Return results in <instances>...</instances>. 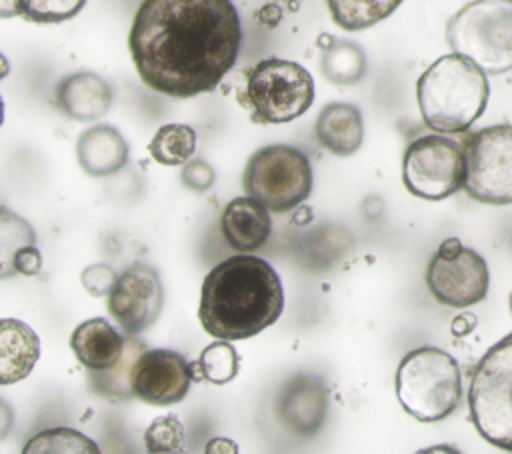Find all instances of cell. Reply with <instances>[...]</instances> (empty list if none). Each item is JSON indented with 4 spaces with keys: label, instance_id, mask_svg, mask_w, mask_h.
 <instances>
[{
    "label": "cell",
    "instance_id": "1",
    "mask_svg": "<svg viewBox=\"0 0 512 454\" xmlns=\"http://www.w3.org/2000/svg\"><path fill=\"white\" fill-rule=\"evenodd\" d=\"M240 46L242 22L232 0H142L128 34L140 80L170 98L212 92Z\"/></svg>",
    "mask_w": 512,
    "mask_h": 454
},
{
    "label": "cell",
    "instance_id": "2",
    "mask_svg": "<svg viewBox=\"0 0 512 454\" xmlns=\"http://www.w3.org/2000/svg\"><path fill=\"white\" fill-rule=\"evenodd\" d=\"M284 310L276 270L258 256L236 254L216 264L202 282L198 318L224 340H244L272 326Z\"/></svg>",
    "mask_w": 512,
    "mask_h": 454
},
{
    "label": "cell",
    "instance_id": "3",
    "mask_svg": "<svg viewBox=\"0 0 512 454\" xmlns=\"http://www.w3.org/2000/svg\"><path fill=\"white\" fill-rule=\"evenodd\" d=\"M488 74L462 54L434 60L416 82L422 120L440 134L466 132L486 110Z\"/></svg>",
    "mask_w": 512,
    "mask_h": 454
},
{
    "label": "cell",
    "instance_id": "4",
    "mask_svg": "<svg viewBox=\"0 0 512 454\" xmlns=\"http://www.w3.org/2000/svg\"><path fill=\"white\" fill-rule=\"evenodd\" d=\"M396 398L420 422H438L450 416L462 398L456 358L436 346L410 350L396 370Z\"/></svg>",
    "mask_w": 512,
    "mask_h": 454
},
{
    "label": "cell",
    "instance_id": "5",
    "mask_svg": "<svg viewBox=\"0 0 512 454\" xmlns=\"http://www.w3.org/2000/svg\"><path fill=\"white\" fill-rule=\"evenodd\" d=\"M452 52L470 58L486 74L512 70V0H472L446 24Z\"/></svg>",
    "mask_w": 512,
    "mask_h": 454
},
{
    "label": "cell",
    "instance_id": "6",
    "mask_svg": "<svg viewBox=\"0 0 512 454\" xmlns=\"http://www.w3.org/2000/svg\"><path fill=\"white\" fill-rule=\"evenodd\" d=\"M470 420L492 446L512 452V334L480 358L468 390Z\"/></svg>",
    "mask_w": 512,
    "mask_h": 454
},
{
    "label": "cell",
    "instance_id": "7",
    "mask_svg": "<svg viewBox=\"0 0 512 454\" xmlns=\"http://www.w3.org/2000/svg\"><path fill=\"white\" fill-rule=\"evenodd\" d=\"M238 98L254 122L284 124L312 106L314 80L298 62L264 58L246 72V86Z\"/></svg>",
    "mask_w": 512,
    "mask_h": 454
},
{
    "label": "cell",
    "instance_id": "8",
    "mask_svg": "<svg viewBox=\"0 0 512 454\" xmlns=\"http://www.w3.org/2000/svg\"><path fill=\"white\" fill-rule=\"evenodd\" d=\"M244 190L272 212L292 210L312 192L310 160L288 144L262 146L244 168Z\"/></svg>",
    "mask_w": 512,
    "mask_h": 454
},
{
    "label": "cell",
    "instance_id": "9",
    "mask_svg": "<svg viewBox=\"0 0 512 454\" xmlns=\"http://www.w3.org/2000/svg\"><path fill=\"white\" fill-rule=\"evenodd\" d=\"M466 150L464 144L428 134L412 140L402 160V182L406 190L424 200H444L464 188Z\"/></svg>",
    "mask_w": 512,
    "mask_h": 454
},
{
    "label": "cell",
    "instance_id": "10",
    "mask_svg": "<svg viewBox=\"0 0 512 454\" xmlns=\"http://www.w3.org/2000/svg\"><path fill=\"white\" fill-rule=\"evenodd\" d=\"M464 150L466 194L482 204H512V124H494L472 132Z\"/></svg>",
    "mask_w": 512,
    "mask_h": 454
},
{
    "label": "cell",
    "instance_id": "11",
    "mask_svg": "<svg viewBox=\"0 0 512 454\" xmlns=\"http://www.w3.org/2000/svg\"><path fill=\"white\" fill-rule=\"evenodd\" d=\"M426 286L444 306L478 304L488 294V264L474 248H464L456 236L446 238L428 262Z\"/></svg>",
    "mask_w": 512,
    "mask_h": 454
},
{
    "label": "cell",
    "instance_id": "12",
    "mask_svg": "<svg viewBox=\"0 0 512 454\" xmlns=\"http://www.w3.org/2000/svg\"><path fill=\"white\" fill-rule=\"evenodd\" d=\"M162 282L158 272L134 262L124 268L108 294V312L124 334L136 336L148 330L162 312Z\"/></svg>",
    "mask_w": 512,
    "mask_h": 454
},
{
    "label": "cell",
    "instance_id": "13",
    "mask_svg": "<svg viewBox=\"0 0 512 454\" xmlns=\"http://www.w3.org/2000/svg\"><path fill=\"white\" fill-rule=\"evenodd\" d=\"M194 380V370L182 354L168 348H144L130 372V390L152 406L180 402Z\"/></svg>",
    "mask_w": 512,
    "mask_h": 454
},
{
    "label": "cell",
    "instance_id": "14",
    "mask_svg": "<svg viewBox=\"0 0 512 454\" xmlns=\"http://www.w3.org/2000/svg\"><path fill=\"white\" fill-rule=\"evenodd\" d=\"M56 104L72 120L92 122L112 106V86L94 72H76L56 86Z\"/></svg>",
    "mask_w": 512,
    "mask_h": 454
},
{
    "label": "cell",
    "instance_id": "15",
    "mask_svg": "<svg viewBox=\"0 0 512 454\" xmlns=\"http://www.w3.org/2000/svg\"><path fill=\"white\" fill-rule=\"evenodd\" d=\"M126 336L108 320L90 318L74 328L70 348L84 368L90 372H100L120 362L126 348Z\"/></svg>",
    "mask_w": 512,
    "mask_h": 454
},
{
    "label": "cell",
    "instance_id": "16",
    "mask_svg": "<svg viewBox=\"0 0 512 454\" xmlns=\"http://www.w3.org/2000/svg\"><path fill=\"white\" fill-rule=\"evenodd\" d=\"M278 412L298 434H314L326 414V388L316 376L292 378L278 400Z\"/></svg>",
    "mask_w": 512,
    "mask_h": 454
},
{
    "label": "cell",
    "instance_id": "17",
    "mask_svg": "<svg viewBox=\"0 0 512 454\" xmlns=\"http://www.w3.org/2000/svg\"><path fill=\"white\" fill-rule=\"evenodd\" d=\"M224 240L238 252L258 250L272 232L268 206L252 196H238L230 200L222 212Z\"/></svg>",
    "mask_w": 512,
    "mask_h": 454
},
{
    "label": "cell",
    "instance_id": "18",
    "mask_svg": "<svg viewBox=\"0 0 512 454\" xmlns=\"http://www.w3.org/2000/svg\"><path fill=\"white\" fill-rule=\"evenodd\" d=\"M76 156L88 176H110L128 162V144L116 128L96 124L78 136Z\"/></svg>",
    "mask_w": 512,
    "mask_h": 454
},
{
    "label": "cell",
    "instance_id": "19",
    "mask_svg": "<svg viewBox=\"0 0 512 454\" xmlns=\"http://www.w3.org/2000/svg\"><path fill=\"white\" fill-rule=\"evenodd\" d=\"M316 138L336 156L354 154L364 140V124L358 106L346 102L326 104L316 118Z\"/></svg>",
    "mask_w": 512,
    "mask_h": 454
},
{
    "label": "cell",
    "instance_id": "20",
    "mask_svg": "<svg viewBox=\"0 0 512 454\" xmlns=\"http://www.w3.org/2000/svg\"><path fill=\"white\" fill-rule=\"evenodd\" d=\"M40 356L36 332L14 318H2L0 328V382L12 384L26 378Z\"/></svg>",
    "mask_w": 512,
    "mask_h": 454
},
{
    "label": "cell",
    "instance_id": "21",
    "mask_svg": "<svg viewBox=\"0 0 512 454\" xmlns=\"http://www.w3.org/2000/svg\"><path fill=\"white\" fill-rule=\"evenodd\" d=\"M320 70L334 84H356L366 76V54L356 42L334 40L322 54Z\"/></svg>",
    "mask_w": 512,
    "mask_h": 454
},
{
    "label": "cell",
    "instance_id": "22",
    "mask_svg": "<svg viewBox=\"0 0 512 454\" xmlns=\"http://www.w3.org/2000/svg\"><path fill=\"white\" fill-rule=\"evenodd\" d=\"M332 20L350 32H358L388 18L402 0H326Z\"/></svg>",
    "mask_w": 512,
    "mask_h": 454
},
{
    "label": "cell",
    "instance_id": "23",
    "mask_svg": "<svg viewBox=\"0 0 512 454\" xmlns=\"http://www.w3.org/2000/svg\"><path fill=\"white\" fill-rule=\"evenodd\" d=\"M148 152L164 166L186 164L196 152V132L188 124H164L150 140Z\"/></svg>",
    "mask_w": 512,
    "mask_h": 454
},
{
    "label": "cell",
    "instance_id": "24",
    "mask_svg": "<svg viewBox=\"0 0 512 454\" xmlns=\"http://www.w3.org/2000/svg\"><path fill=\"white\" fill-rule=\"evenodd\" d=\"M2 16H22L38 24H56L76 16L86 0H2Z\"/></svg>",
    "mask_w": 512,
    "mask_h": 454
},
{
    "label": "cell",
    "instance_id": "25",
    "mask_svg": "<svg viewBox=\"0 0 512 454\" xmlns=\"http://www.w3.org/2000/svg\"><path fill=\"white\" fill-rule=\"evenodd\" d=\"M98 444L94 440H90L88 436H84L78 430L72 428H50V430H42L38 434H34L22 448L24 454H62V452H74V454H94L98 452Z\"/></svg>",
    "mask_w": 512,
    "mask_h": 454
},
{
    "label": "cell",
    "instance_id": "26",
    "mask_svg": "<svg viewBox=\"0 0 512 454\" xmlns=\"http://www.w3.org/2000/svg\"><path fill=\"white\" fill-rule=\"evenodd\" d=\"M146 346L136 340L134 336H126V348H124V354L120 358V362L108 370H100V372H92V380H94V388L106 396H120V398H126V396H132V390H130V372H132V366L136 362V358L140 356V352L144 350Z\"/></svg>",
    "mask_w": 512,
    "mask_h": 454
},
{
    "label": "cell",
    "instance_id": "27",
    "mask_svg": "<svg viewBox=\"0 0 512 454\" xmlns=\"http://www.w3.org/2000/svg\"><path fill=\"white\" fill-rule=\"evenodd\" d=\"M240 368V358L230 340L218 338L216 342L208 344L200 358H198V370L204 380L212 384H226L236 378Z\"/></svg>",
    "mask_w": 512,
    "mask_h": 454
},
{
    "label": "cell",
    "instance_id": "28",
    "mask_svg": "<svg viewBox=\"0 0 512 454\" xmlns=\"http://www.w3.org/2000/svg\"><path fill=\"white\" fill-rule=\"evenodd\" d=\"M144 444H146V450L152 454L184 452V444H186L184 424L176 414L160 416L146 428Z\"/></svg>",
    "mask_w": 512,
    "mask_h": 454
},
{
    "label": "cell",
    "instance_id": "29",
    "mask_svg": "<svg viewBox=\"0 0 512 454\" xmlns=\"http://www.w3.org/2000/svg\"><path fill=\"white\" fill-rule=\"evenodd\" d=\"M116 274L110 266L106 264H92L88 268L82 270L80 280L82 286L92 294V296H106L112 292L114 284H116Z\"/></svg>",
    "mask_w": 512,
    "mask_h": 454
},
{
    "label": "cell",
    "instance_id": "30",
    "mask_svg": "<svg viewBox=\"0 0 512 454\" xmlns=\"http://www.w3.org/2000/svg\"><path fill=\"white\" fill-rule=\"evenodd\" d=\"M182 182L196 192H204L212 186L214 182V170L212 166H208L204 160L196 158L192 162H188L182 170Z\"/></svg>",
    "mask_w": 512,
    "mask_h": 454
},
{
    "label": "cell",
    "instance_id": "31",
    "mask_svg": "<svg viewBox=\"0 0 512 454\" xmlns=\"http://www.w3.org/2000/svg\"><path fill=\"white\" fill-rule=\"evenodd\" d=\"M8 268H12L14 272H20V274H26V276H36L42 268V258H40V252H38L36 244H28L12 256L10 264L2 270L4 278L8 276Z\"/></svg>",
    "mask_w": 512,
    "mask_h": 454
},
{
    "label": "cell",
    "instance_id": "32",
    "mask_svg": "<svg viewBox=\"0 0 512 454\" xmlns=\"http://www.w3.org/2000/svg\"><path fill=\"white\" fill-rule=\"evenodd\" d=\"M474 326H476V316L464 312V314H460L452 320V334L454 336H466L468 332L474 330Z\"/></svg>",
    "mask_w": 512,
    "mask_h": 454
},
{
    "label": "cell",
    "instance_id": "33",
    "mask_svg": "<svg viewBox=\"0 0 512 454\" xmlns=\"http://www.w3.org/2000/svg\"><path fill=\"white\" fill-rule=\"evenodd\" d=\"M236 452L238 448L234 446V442L232 440H224V438H214V440H210L208 442V446H206V452Z\"/></svg>",
    "mask_w": 512,
    "mask_h": 454
},
{
    "label": "cell",
    "instance_id": "34",
    "mask_svg": "<svg viewBox=\"0 0 512 454\" xmlns=\"http://www.w3.org/2000/svg\"><path fill=\"white\" fill-rule=\"evenodd\" d=\"M510 312H512V294H510Z\"/></svg>",
    "mask_w": 512,
    "mask_h": 454
}]
</instances>
